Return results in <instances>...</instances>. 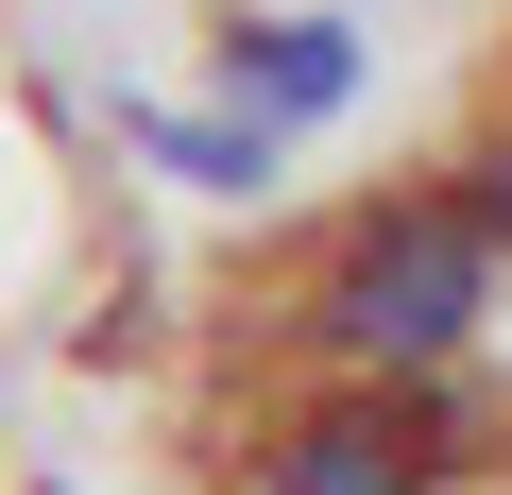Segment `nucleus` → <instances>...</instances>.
<instances>
[{
    "label": "nucleus",
    "instance_id": "f257e3e1",
    "mask_svg": "<svg viewBox=\"0 0 512 495\" xmlns=\"http://www.w3.org/2000/svg\"><path fill=\"white\" fill-rule=\"evenodd\" d=\"M512 257L478 239L461 188H376L342 239H325V274H308V359L359 376V393H444L495 325Z\"/></svg>",
    "mask_w": 512,
    "mask_h": 495
},
{
    "label": "nucleus",
    "instance_id": "f03ea898",
    "mask_svg": "<svg viewBox=\"0 0 512 495\" xmlns=\"http://www.w3.org/2000/svg\"><path fill=\"white\" fill-rule=\"evenodd\" d=\"M222 495H444V461H427V393H308V410H274L239 444V478Z\"/></svg>",
    "mask_w": 512,
    "mask_h": 495
},
{
    "label": "nucleus",
    "instance_id": "7ed1b4c3",
    "mask_svg": "<svg viewBox=\"0 0 512 495\" xmlns=\"http://www.w3.org/2000/svg\"><path fill=\"white\" fill-rule=\"evenodd\" d=\"M205 86H222V103H256L274 137H325V120L376 86V52H359V18H325V0H308V18H222Z\"/></svg>",
    "mask_w": 512,
    "mask_h": 495
},
{
    "label": "nucleus",
    "instance_id": "20e7f679",
    "mask_svg": "<svg viewBox=\"0 0 512 495\" xmlns=\"http://www.w3.org/2000/svg\"><path fill=\"white\" fill-rule=\"evenodd\" d=\"M120 137H137V171H171L205 205H256V188L291 171V137L256 120V103H120Z\"/></svg>",
    "mask_w": 512,
    "mask_h": 495
},
{
    "label": "nucleus",
    "instance_id": "39448f33",
    "mask_svg": "<svg viewBox=\"0 0 512 495\" xmlns=\"http://www.w3.org/2000/svg\"><path fill=\"white\" fill-rule=\"evenodd\" d=\"M461 205H478V239H495V257H512V103L478 120V154H461Z\"/></svg>",
    "mask_w": 512,
    "mask_h": 495
}]
</instances>
